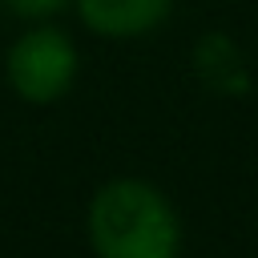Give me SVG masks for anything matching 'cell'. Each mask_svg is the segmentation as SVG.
<instances>
[{
    "label": "cell",
    "instance_id": "cell-3",
    "mask_svg": "<svg viewBox=\"0 0 258 258\" xmlns=\"http://www.w3.org/2000/svg\"><path fill=\"white\" fill-rule=\"evenodd\" d=\"M73 4H77L81 24L97 36H105V40L145 36L173 8V0H73Z\"/></svg>",
    "mask_w": 258,
    "mask_h": 258
},
{
    "label": "cell",
    "instance_id": "cell-2",
    "mask_svg": "<svg viewBox=\"0 0 258 258\" xmlns=\"http://www.w3.org/2000/svg\"><path fill=\"white\" fill-rule=\"evenodd\" d=\"M4 77L20 101L52 105L77 81V44L52 24L28 28L12 40L8 56H4Z\"/></svg>",
    "mask_w": 258,
    "mask_h": 258
},
{
    "label": "cell",
    "instance_id": "cell-4",
    "mask_svg": "<svg viewBox=\"0 0 258 258\" xmlns=\"http://www.w3.org/2000/svg\"><path fill=\"white\" fill-rule=\"evenodd\" d=\"M69 0H0V8H8L12 16H24V20H44V16H56Z\"/></svg>",
    "mask_w": 258,
    "mask_h": 258
},
{
    "label": "cell",
    "instance_id": "cell-1",
    "mask_svg": "<svg viewBox=\"0 0 258 258\" xmlns=\"http://www.w3.org/2000/svg\"><path fill=\"white\" fill-rule=\"evenodd\" d=\"M89 246L97 258H177L181 222L169 198L141 177H113L89 198Z\"/></svg>",
    "mask_w": 258,
    "mask_h": 258
}]
</instances>
